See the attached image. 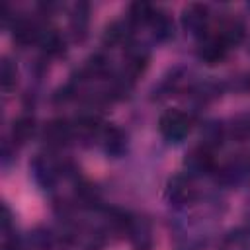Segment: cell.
Wrapping results in <instances>:
<instances>
[{"instance_id": "cell-13", "label": "cell", "mask_w": 250, "mask_h": 250, "mask_svg": "<svg viewBox=\"0 0 250 250\" xmlns=\"http://www.w3.org/2000/svg\"><path fill=\"white\" fill-rule=\"evenodd\" d=\"M127 27L121 23V21H113L107 29H105V41H109L111 45H117V43H121L125 37H127V31H125Z\"/></svg>"}, {"instance_id": "cell-5", "label": "cell", "mask_w": 250, "mask_h": 250, "mask_svg": "<svg viewBox=\"0 0 250 250\" xmlns=\"http://www.w3.org/2000/svg\"><path fill=\"white\" fill-rule=\"evenodd\" d=\"M186 168L191 172H207L213 168V154L209 150L207 145H201L197 148H193L188 156H186Z\"/></svg>"}, {"instance_id": "cell-10", "label": "cell", "mask_w": 250, "mask_h": 250, "mask_svg": "<svg viewBox=\"0 0 250 250\" xmlns=\"http://www.w3.org/2000/svg\"><path fill=\"white\" fill-rule=\"evenodd\" d=\"M33 133V119L31 117H20L14 127H12V137H14V143H25Z\"/></svg>"}, {"instance_id": "cell-4", "label": "cell", "mask_w": 250, "mask_h": 250, "mask_svg": "<svg viewBox=\"0 0 250 250\" xmlns=\"http://www.w3.org/2000/svg\"><path fill=\"white\" fill-rule=\"evenodd\" d=\"M227 51H229V47H227L217 35H213V37H207V39L201 43V47H199V57H201L207 64H217V62H221V61L225 59Z\"/></svg>"}, {"instance_id": "cell-3", "label": "cell", "mask_w": 250, "mask_h": 250, "mask_svg": "<svg viewBox=\"0 0 250 250\" xmlns=\"http://www.w3.org/2000/svg\"><path fill=\"white\" fill-rule=\"evenodd\" d=\"M193 184L188 176H176L168 182V188H166V195L172 203H188L193 199Z\"/></svg>"}, {"instance_id": "cell-2", "label": "cell", "mask_w": 250, "mask_h": 250, "mask_svg": "<svg viewBox=\"0 0 250 250\" xmlns=\"http://www.w3.org/2000/svg\"><path fill=\"white\" fill-rule=\"evenodd\" d=\"M209 20V10L203 4H189L182 12V25L189 33H201L207 25Z\"/></svg>"}, {"instance_id": "cell-8", "label": "cell", "mask_w": 250, "mask_h": 250, "mask_svg": "<svg viewBox=\"0 0 250 250\" xmlns=\"http://www.w3.org/2000/svg\"><path fill=\"white\" fill-rule=\"evenodd\" d=\"M158 10H154L150 4L146 2H135L129 10V20L135 23H152V20L156 18Z\"/></svg>"}, {"instance_id": "cell-7", "label": "cell", "mask_w": 250, "mask_h": 250, "mask_svg": "<svg viewBox=\"0 0 250 250\" xmlns=\"http://www.w3.org/2000/svg\"><path fill=\"white\" fill-rule=\"evenodd\" d=\"M70 135H72V125L68 121H64V119H55V121L47 123V127L43 131L45 141L51 143V145H62V143H66L70 139Z\"/></svg>"}, {"instance_id": "cell-6", "label": "cell", "mask_w": 250, "mask_h": 250, "mask_svg": "<svg viewBox=\"0 0 250 250\" xmlns=\"http://www.w3.org/2000/svg\"><path fill=\"white\" fill-rule=\"evenodd\" d=\"M227 47H232V45H238L242 39H244V25L242 21L238 20H225L219 27V31L215 33Z\"/></svg>"}, {"instance_id": "cell-14", "label": "cell", "mask_w": 250, "mask_h": 250, "mask_svg": "<svg viewBox=\"0 0 250 250\" xmlns=\"http://www.w3.org/2000/svg\"><path fill=\"white\" fill-rule=\"evenodd\" d=\"M0 76H2V88L4 90H10L16 84V68L8 61H4L2 70H0Z\"/></svg>"}, {"instance_id": "cell-12", "label": "cell", "mask_w": 250, "mask_h": 250, "mask_svg": "<svg viewBox=\"0 0 250 250\" xmlns=\"http://www.w3.org/2000/svg\"><path fill=\"white\" fill-rule=\"evenodd\" d=\"M86 23H88V6L86 4H76L74 12H72V20H70V25H72V31L78 35H84V29H86Z\"/></svg>"}, {"instance_id": "cell-11", "label": "cell", "mask_w": 250, "mask_h": 250, "mask_svg": "<svg viewBox=\"0 0 250 250\" xmlns=\"http://www.w3.org/2000/svg\"><path fill=\"white\" fill-rule=\"evenodd\" d=\"M41 41H43V47L49 55H61L64 51V39L57 33V31H47L41 35Z\"/></svg>"}, {"instance_id": "cell-1", "label": "cell", "mask_w": 250, "mask_h": 250, "mask_svg": "<svg viewBox=\"0 0 250 250\" xmlns=\"http://www.w3.org/2000/svg\"><path fill=\"white\" fill-rule=\"evenodd\" d=\"M158 129H160V133L168 141H182L189 133L191 121H189V117L184 111H180V109H168V111H164L160 115Z\"/></svg>"}, {"instance_id": "cell-9", "label": "cell", "mask_w": 250, "mask_h": 250, "mask_svg": "<svg viewBox=\"0 0 250 250\" xmlns=\"http://www.w3.org/2000/svg\"><path fill=\"white\" fill-rule=\"evenodd\" d=\"M219 250H250V238L240 230L230 232L221 240Z\"/></svg>"}]
</instances>
